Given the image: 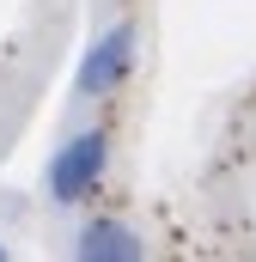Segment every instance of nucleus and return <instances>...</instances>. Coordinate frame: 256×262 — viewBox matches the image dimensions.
I'll return each instance as SVG.
<instances>
[{
    "instance_id": "obj_2",
    "label": "nucleus",
    "mask_w": 256,
    "mask_h": 262,
    "mask_svg": "<svg viewBox=\"0 0 256 262\" xmlns=\"http://www.w3.org/2000/svg\"><path fill=\"white\" fill-rule=\"evenodd\" d=\"M134 61H140V25H134V18L104 25V31L86 43V55H79L73 98H86V104H98V98H116L128 79H134Z\"/></svg>"
},
{
    "instance_id": "obj_4",
    "label": "nucleus",
    "mask_w": 256,
    "mask_h": 262,
    "mask_svg": "<svg viewBox=\"0 0 256 262\" xmlns=\"http://www.w3.org/2000/svg\"><path fill=\"white\" fill-rule=\"evenodd\" d=\"M0 262H12V250H6V244H0Z\"/></svg>"
},
{
    "instance_id": "obj_3",
    "label": "nucleus",
    "mask_w": 256,
    "mask_h": 262,
    "mask_svg": "<svg viewBox=\"0 0 256 262\" xmlns=\"http://www.w3.org/2000/svg\"><path fill=\"white\" fill-rule=\"evenodd\" d=\"M73 262H146V238L116 213H98L73 232Z\"/></svg>"
},
{
    "instance_id": "obj_1",
    "label": "nucleus",
    "mask_w": 256,
    "mask_h": 262,
    "mask_svg": "<svg viewBox=\"0 0 256 262\" xmlns=\"http://www.w3.org/2000/svg\"><path fill=\"white\" fill-rule=\"evenodd\" d=\"M104 171H110V128L92 122V128H73L61 146L49 152V165H43V189H49L55 207H79V201L104 183Z\"/></svg>"
}]
</instances>
